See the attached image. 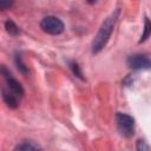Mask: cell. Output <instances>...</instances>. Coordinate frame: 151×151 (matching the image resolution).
<instances>
[{"label": "cell", "instance_id": "3957f363", "mask_svg": "<svg viewBox=\"0 0 151 151\" xmlns=\"http://www.w3.org/2000/svg\"><path fill=\"white\" fill-rule=\"evenodd\" d=\"M116 123L118 132L124 138H131L134 134V119L126 114L118 112L116 114Z\"/></svg>", "mask_w": 151, "mask_h": 151}, {"label": "cell", "instance_id": "9c48e42d", "mask_svg": "<svg viewBox=\"0 0 151 151\" xmlns=\"http://www.w3.org/2000/svg\"><path fill=\"white\" fill-rule=\"evenodd\" d=\"M14 61H15V65H17V67H18L19 72H21L22 74H27L28 68H27V66L25 65V63L22 61V58H21V55H20V54H18V53L15 54Z\"/></svg>", "mask_w": 151, "mask_h": 151}, {"label": "cell", "instance_id": "277c9868", "mask_svg": "<svg viewBox=\"0 0 151 151\" xmlns=\"http://www.w3.org/2000/svg\"><path fill=\"white\" fill-rule=\"evenodd\" d=\"M40 27L45 33L51 34V35H58L63 33L65 28L64 22L59 18L53 17V15L45 17L40 22Z\"/></svg>", "mask_w": 151, "mask_h": 151}, {"label": "cell", "instance_id": "5b68a950", "mask_svg": "<svg viewBox=\"0 0 151 151\" xmlns=\"http://www.w3.org/2000/svg\"><path fill=\"white\" fill-rule=\"evenodd\" d=\"M127 66L131 70H147L151 67V59L144 54H132L127 58Z\"/></svg>", "mask_w": 151, "mask_h": 151}, {"label": "cell", "instance_id": "7a4b0ae2", "mask_svg": "<svg viewBox=\"0 0 151 151\" xmlns=\"http://www.w3.org/2000/svg\"><path fill=\"white\" fill-rule=\"evenodd\" d=\"M118 15H119V9H116L109 18L105 19V21L101 24L97 35L94 37L93 41H92V46H91V51L93 54H97L99 53L107 44L111 34H112V31L114 28V25L117 22V19H118Z\"/></svg>", "mask_w": 151, "mask_h": 151}, {"label": "cell", "instance_id": "8992f818", "mask_svg": "<svg viewBox=\"0 0 151 151\" xmlns=\"http://www.w3.org/2000/svg\"><path fill=\"white\" fill-rule=\"evenodd\" d=\"M13 151H42L40 145L33 140H24L19 143Z\"/></svg>", "mask_w": 151, "mask_h": 151}, {"label": "cell", "instance_id": "7c38bea8", "mask_svg": "<svg viewBox=\"0 0 151 151\" xmlns=\"http://www.w3.org/2000/svg\"><path fill=\"white\" fill-rule=\"evenodd\" d=\"M13 5L12 1H0V9H6V8H9L11 6Z\"/></svg>", "mask_w": 151, "mask_h": 151}, {"label": "cell", "instance_id": "8fae6325", "mask_svg": "<svg viewBox=\"0 0 151 151\" xmlns=\"http://www.w3.org/2000/svg\"><path fill=\"white\" fill-rule=\"evenodd\" d=\"M70 68L72 70V72H73L74 76H77V77L80 78V79H84L83 73H81V70H80V67H79V65H78L77 63L71 61V63H70Z\"/></svg>", "mask_w": 151, "mask_h": 151}, {"label": "cell", "instance_id": "30bf717a", "mask_svg": "<svg viewBox=\"0 0 151 151\" xmlns=\"http://www.w3.org/2000/svg\"><path fill=\"white\" fill-rule=\"evenodd\" d=\"M136 149H137V151H151V146L144 139H138L137 140Z\"/></svg>", "mask_w": 151, "mask_h": 151}, {"label": "cell", "instance_id": "6da1fadb", "mask_svg": "<svg viewBox=\"0 0 151 151\" xmlns=\"http://www.w3.org/2000/svg\"><path fill=\"white\" fill-rule=\"evenodd\" d=\"M1 74L5 78V86L2 87V98L4 101L11 109H17L20 104V99L24 96V88L19 81L11 77V73L1 66Z\"/></svg>", "mask_w": 151, "mask_h": 151}, {"label": "cell", "instance_id": "52a82bcc", "mask_svg": "<svg viewBox=\"0 0 151 151\" xmlns=\"http://www.w3.org/2000/svg\"><path fill=\"white\" fill-rule=\"evenodd\" d=\"M150 35H151V21H150L149 18H145V20H144V32H143V34L139 39V44L147 40V38Z\"/></svg>", "mask_w": 151, "mask_h": 151}, {"label": "cell", "instance_id": "ba28073f", "mask_svg": "<svg viewBox=\"0 0 151 151\" xmlns=\"http://www.w3.org/2000/svg\"><path fill=\"white\" fill-rule=\"evenodd\" d=\"M5 28H6V31H7L11 35H18V34L20 33L19 27H18L12 20H6V22H5Z\"/></svg>", "mask_w": 151, "mask_h": 151}]
</instances>
